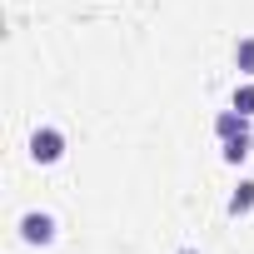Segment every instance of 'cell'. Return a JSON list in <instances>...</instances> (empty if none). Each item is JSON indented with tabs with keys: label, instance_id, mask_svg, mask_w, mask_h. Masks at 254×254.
Listing matches in <instances>:
<instances>
[{
	"label": "cell",
	"instance_id": "cell-1",
	"mask_svg": "<svg viewBox=\"0 0 254 254\" xmlns=\"http://www.w3.org/2000/svg\"><path fill=\"white\" fill-rule=\"evenodd\" d=\"M60 155H65V135L55 130V125H40V130L30 135V160L35 165H55Z\"/></svg>",
	"mask_w": 254,
	"mask_h": 254
},
{
	"label": "cell",
	"instance_id": "cell-2",
	"mask_svg": "<svg viewBox=\"0 0 254 254\" xmlns=\"http://www.w3.org/2000/svg\"><path fill=\"white\" fill-rule=\"evenodd\" d=\"M214 135L219 140H249V115L229 105L224 115H214Z\"/></svg>",
	"mask_w": 254,
	"mask_h": 254
},
{
	"label": "cell",
	"instance_id": "cell-3",
	"mask_svg": "<svg viewBox=\"0 0 254 254\" xmlns=\"http://www.w3.org/2000/svg\"><path fill=\"white\" fill-rule=\"evenodd\" d=\"M20 239L25 244H50L55 239V219L50 214H25L20 219Z\"/></svg>",
	"mask_w": 254,
	"mask_h": 254
},
{
	"label": "cell",
	"instance_id": "cell-4",
	"mask_svg": "<svg viewBox=\"0 0 254 254\" xmlns=\"http://www.w3.org/2000/svg\"><path fill=\"white\" fill-rule=\"evenodd\" d=\"M249 209H254V180H239V190L229 194V214H234V219H244Z\"/></svg>",
	"mask_w": 254,
	"mask_h": 254
},
{
	"label": "cell",
	"instance_id": "cell-5",
	"mask_svg": "<svg viewBox=\"0 0 254 254\" xmlns=\"http://www.w3.org/2000/svg\"><path fill=\"white\" fill-rule=\"evenodd\" d=\"M234 65H239L244 75H254V35H244V40L234 45Z\"/></svg>",
	"mask_w": 254,
	"mask_h": 254
},
{
	"label": "cell",
	"instance_id": "cell-6",
	"mask_svg": "<svg viewBox=\"0 0 254 254\" xmlns=\"http://www.w3.org/2000/svg\"><path fill=\"white\" fill-rule=\"evenodd\" d=\"M229 105H234V110H244V115H254V85H239Z\"/></svg>",
	"mask_w": 254,
	"mask_h": 254
},
{
	"label": "cell",
	"instance_id": "cell-7",
	"mask_svg": "<svg viewBox=\"0 0 254 254\" xmlns=\"http://www.w3.org/2000/svg\"><path fill=\"white\" fill-rule=\"evenodd\" d=\"M244 155H249V140H224V160L229 165H239Z\"/></svg>",
	"mask_w": 254,
	"mask_h": 254
},
{
	"label": "cell",
	"instance_id": "cell-8",
	"mask_svg": "<svg viewBox=\"0 0 254 254\" xmlns=\"http://www.w3.org/2000/svg\"><path fill=\"white\" fill-rule=\"evenodd\" d=\"M180 254H194V249H180Z\"/></svg>",
	"mask_w": 254,
	"mask_h": 254
}]
</instances>
